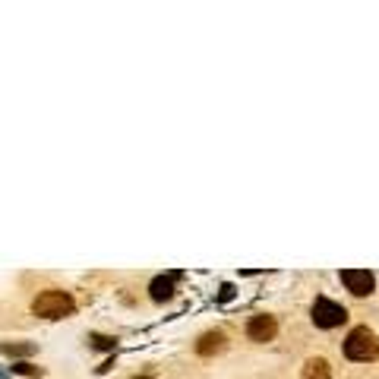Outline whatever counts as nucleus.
I'll use <instances>...</instances> for the list:
<instances>
[{
    "label": "nucleus",
    "instance_id": "nucleus-4",
    "mask_svg": "<svg viewBox=\"0 0 379 379\" xmlns=\"http://www.w3.org/2000/svg\"><path fill=\"white\" fill-rule=\"evenodd\" d=\"M342 284L354 297H370L373 294V288H376V279H373V272H367V269H344Z\"/></svg>",
    "mask_w": 379,
    "mask_h": 379
},
{
    "label": "nucleus",
    "instance_id": "nucleus-7",
    "mask_svg": "<svg viewBox=\"0 0 379 379\" xmlns=\"http://www.w3.org/2000/svg\"><path fill=\"white\" fill-rule=\"evenodd\" d=\"M174 279H177V275H158V279L148 284V294H152L155 303H165L174 297Z\"/></svg>",
    "mask_w": 379,
    "mask_h": 379
},
{
    "label": "nucleus",
    "instance_id": "nucleus-13",
    "mask_svg": "<svg viewBox=\"0 0 379 379\" xmlns=\"http://www.w3.org/2000/svg\"><path fill=\"white\" fill-rule=\"evenodd\" d=\"M136 379H148V376H136Z\"/></svg>",
    "mask_w": 379,
    "mask_h": 379
},
{
    "label": "nucleus",
    "instance_id": "nucleus-2",
    "mask_svg": "<svg viewBox=\"0 0 379 379\" xmlns=\"http://www.w3.org/2000/svg\"><path fill=\"white\" fill-rule=\"evenodd\" d=\"M344 357H348V361H357V363L376 361L379 357V335L367 326L351 329V335L344 338Z\"/></svg>",
    "mask_w": 379,
    "mask_h": 379
},
{
    "label": "nucleus",
    "instance_id": "nucleus-6",
    "mask_svg": "<svg viewBox=\"0 0 379 379\" xmlns=\"http://www.w3.org/2000/svg\"><path fill=\"white\" fill-rule=\"evenodd\" d=\"M225 344H228V338H225V332H206V335L196 342V354L199 357H212V354H221L225 351Z\"/></svg>",
    "mask_w": 379,
    "mask_h": 379
},
{
    "label": "nucleus",
    "instance_id": "nucleus-3",
    "mask_svg": "<svg viewBox=\"0 0 379 379\" xmlns=\"http://www.w3.org/2000/svg\"><path fill=\"white\" fill-rule=\"evenodd\" d=\"M310 313H313V322L320 329H335V326H342V322L348 320V310H344L342 303L329 301V297H316Z\"/></svg>",
    "mask_w": 379,
    "mask_h": 379
},
{
    "label": "nucleus",
    "instance_id": "nucleus-5",
    "mask_svg": "<svg viewBox=\"0 0 379 379\" xmlns=\"http://www.w3.org/2000/svg\"><path fill=\"white\" fill-rule=\"evenodd\" d=\"M275 332H279V322H275V316L260 313V316H253V320L247 322V338H250V342L266 344V342H272V338H275Z\"/></svg>",
    "mask_w": 379,
    "mask_h": 379
},
{
    "label": "nucleus",
    "instance_id": "nucleus-11",
    "mask_svg": "<svg viewBox=\"0 0 379 379\" xmlns=\"http://www.w3.org/2000/svg\"><path fill=\"white\" fill-rule=\"evenodd\" d=\"M13 373H23V376H42L45 370L42 367H32V363H13Z\"/></svg>",
    "mask_w": 379,
    "mask_h": 379
},
{
    "label": "nucleus",
    "instance_id": "nucleus-8",
    "mask_svg": "<svg viewBox=\"0 0 379 379\" xmlns=\"http://www.w3.org/2000/svg\"><path fill=\"white\" fill-rule=\"evenodd\" d=\"M329 376H332V367L326 357H310V361L303 363L301 379H329Z\"/></svg>",
    "mask_w": 379,
    "mask_h": 379
},
{
    "label": "nucleus",
    "instance_id": "nucleus-12",
    "mask_svg": "<svg viewBox=\"0 0 379 379\" xmlns=\"http://www.w3.org/2000/svg\"><path fill=\"white\" fill-rule=\"evenodd\" d=\"M231 294H234V288L231 284H225V288H221V301H231Z\"/></svg>",
    "mask_w": 379,
    "mask_h": 379
},
{
    "label": "nucleus",
    "instance_id": "nucleus-1",
    "mask_svg": "<svg viewBox=\"0 0 379 379\" xmlns=\"http://www.w3.org/2000/svg\"><path fill=\"white\" fill-rule=\"evenodd\" d=\"M73 310H76V301L60 288H47L32 301V313L42 320H66Z\"/></svg>",
    "mask_w": 379,
    "mask_h": 379
},
{
    "label": "nucleus",
    "instance_id": "nucleus-9",
    "mask_svg": "<svg viewBox=\"0 0 379 379\" xmlns=\"http://www.w3.org/2000/svg\"><path fill=\"white\" fill-rule=\"evenodd\" d=\"M0 354H6V357H29V354H35V344H10V342H4V344H0Z\"/></svg>",
    "mask_w": 379,
    "mask_h": 379
},
{
    "label": "nucleus",
    "instance_id": "nucleus-14",
    "mask_svg": "<svg viewBox=\"0 0 379 379\" xmlns=\"http://www.w3.org/2000/svg\"><path fill=\"white\" fill-rule=\"evenodd\" d=\"M0 379H6V376H4V373H0Z\"/></svg>",
    "mask_w": 379,
    "mask_h": 379
},
{
    "label": "nucleus",
    "instance_id": "nucleus-10",
    "mask_svg": "<svg viewBox=\"0 0 379 379\" xmlns=\"http://www.w3.org/2000/svg\"><path fill=\"white\" fill-rule=\"evenodd\" d=\"M89 342H92V348H98V351H114L117 338H111V335H92Z\"/></svg>",
    "mask_w": 379,
    "mask_h": 379
}]
</instances>
